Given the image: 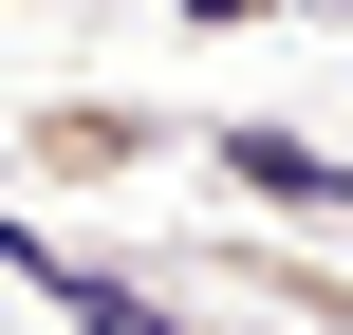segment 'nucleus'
<instances>
[{
	"label": "nucleus",
	"mask_w": 353,
	"mask_h": 335,
	"mask_svg": "<svg viewBox=\"0 0 353 335\" xmlns=\"http://www.w3.org/2000/svg\"><path fill=\"white\" fill-rule=\"evenodd\" d=\"M298 19H335V37H353V0H298Z\"/></svg>",
	"instance_id": "4"
},
{
	"label": "nucleus",
	"mask_w": 353,
	"mask_h": 335,
	"mask_svg": "<svg viewBox=\"0 0 353 335\" xmlns=\"http://www.w3.org/2000/svg\"><path fill=\"white\" fill-rule=\"evenodd\" d=\"M0 168H19V224H56L74 186H149V168H205V112H168V93H19Z\"/></svg>",
	"instance_id": "1"
},
{
	"label": "nucleus",
	"mask_w": 353,
	"mask_h": 335,
	"mask_svg": "<svg viewBox=\"0 0 353 335\" xmlns=\"http://www.w3.org/2000/svg\"><path fill=\"white\" fill-rule=\"evenodd\" d=\"M205 186L261 205V224H353V149L279 131V112H205Z\"/></svg>",
	"instance_id": "2"
},
{
	"label": "nucleus",
	"mask_w": 353,
	"mask_h": 335,
	"mask_svg": "<svg viewBox=\"0 0 353 335\" xmlns=\"http://www.w3.org/2000/svg\"><path fill=\"white\" fill-rule=\"evenodd\" d=\"M186 19H205V37H261V19H298V0H186Z\"/></svg>",
	"instance_id": "3"
}]
</instances>
